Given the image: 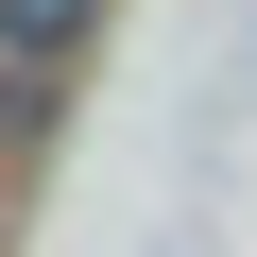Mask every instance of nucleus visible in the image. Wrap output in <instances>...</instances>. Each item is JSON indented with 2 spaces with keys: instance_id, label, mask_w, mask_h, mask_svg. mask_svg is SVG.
Instances as JSON below:
<instances>
[{
  "instance_id": "1",
  "label": "nucleus",
  "mask_w": 257,
  "mask_h": 257,
  "mask_svg": "<svg viewBox=\"0 0 257 257\" xmlns=\"http://www.w3.org/2000/svg\"><path fill=\"white\" fill-rule=\"evenodd\" d=\"M86 35V0H0V69H35V52H69Z\"/></svg>"
}]
</instances>
